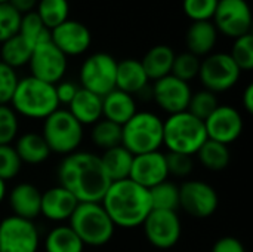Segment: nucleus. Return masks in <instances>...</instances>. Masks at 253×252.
Returning a JSON list of instances; mask_svg holds the SVG:
<instances>
[{"label":"nucleus","instance_id":"12","mask_svg":"<svg viewBox=\"0 0 253 252\" xmlns=\"http://www.w3.org/2000/svg\"><path fill=\"white\" fill-rule=\"evenodd\" d=\"M30 76L50 85L64 80L68 68V58L52 43V40L34 46L28 61Z\"/></svg>","mask_w":253,"mask_h":252},{"label":"nucleus","instance_id":"21","mask_svg":"<svg viewBox=\"0 0 253 252\" xmlns=\"http://www.w3.org/2000/svg\"><path fill=\"white\" fill-rule=\"evenodd\" d=\"M218 36L219 33L212 21L191 22L185 34L187 50L199 58L208 56L213 52L218 42Z\"/></svg>","mask_w":253,"mask_h":252},{"label":"nucleus","instance_id":"18","mask_svg":"<svg viewBox=\"0 0 253 252\" xmlns=\"http://www.w3.org/2000/svg\"><path fill=\"white\" fill-rule=\"evenodd\" d=\"M168 177L169 172L165 153H162L160 150L133 156L129 180L150 190L151 187L166 181Z\"/></svg>","mask_w":253,"mask_h":252},{"label":"nucleus","instance_id":"8","mask_svg":"<svg viewBox=\"0 0 253 252\" xmlns=\"http://www.w3.org/2000/svg\"><path fill=\"white\" fill-rule=\"evenodd\" d=\"M116 58L107 52H95L89 55L80 67V88L104 97L116 89Z\"/></svg>","mask_w":253,"mask_h":252},{"label":"nucleus","instance_id":"26","mask_svg":"<svg viewBox=\"0 0 253 252\" xmlns=\"http://www.w3.org/2000/svg\"><path fill=\"white\" fill-rule=\"evenodd\" d=\"M13 149L21 162L28 165H40L46 162L52 153L42 134L37 132H27L19 135Z\"/></svg>","mask_w":253,"mask_h":252},{"label":"nucleus","instance_id":"46","mask_svg":"<svg viewBox=\"0 0 253 252\" xmlns=\"http://www.w3.org/2000/svg\"><path fill=\"white\" fill-rule=\"evenodd\" d=\"M37 3H39V0H9V4L12 7H15L21 15L34 12Z\"/></svg>","mask_w":253,"mask_h":252},{"label":"nucleus","instance_id":"2","mask_svg":"<svg viewBox=\"0 0 253 252\" xmlns=\"http://www.w3.org/2000/svg\"><path fill=\"white\" fill-rule=\"evenodd\" d=\"M116 227L135 229L144 224L153 211L148 189L132 180L114 181L99 202Z\"/></svg>","mask_w":253,"mask_h":252},{"label":"nucleus","instance_id":"10","mask_svg":"<svg viewBox=\"0 0 253 252\" xmlns=\"http://www.w3.org/2000/svg\"><path fill=\"white\" fill-rule=\"evenodd\" d=\"M212 22L219 34L237 39L252 30V10L246 0H218Z\"/></svg>","mask_w":253,"mask_h":252},{"label":"nucleus","instance_id":"39","mask_svg":"<svg viewBox=\"0 0 253 252\" xmlns=\"http://www.w3.org/2000/svg\"><path fill=\"white\" fill-rule=\"evenodd\" d=\"M19 129L18 114L10 105H0V146H9L16 140Z\"/></svg>","mask_w":253,"mask_h":252},{"label":"nucleus","instance_id":"6","mask_svg":"<svg viewBox=\"0 0 253 252\" xmlns=\"http://www.w3.org/2000/svg\"><path fill=\"white\" fill-rule=\"evenodd\" d=\"M122 146L133 156L159 151L163 146V120L151 111H136L122 126Z\"/></svg>","mask_w":253,"mask_h":252},{"label":"nucleus","instance_id":"30","mask_svg":"<svg viewBox=\"0 0 253 252\" xmlns=\"http://www.w3.org/2000/svg\"><path fill=\"white\" fill-rule=\"evenodd\" d=\"M84 245L70 226L52 229L44 239L46 252H83Z\"/></svg>","mask_w":253,"mask_h":252},{"label":"nucleus","instance_id":"44","mask_svg":"<svg viewBox=\"0 0 253 252\" xmlns=\"http://www.w3.org/2000/svg\"><path fill=\"white\" fill-rule=\"evenodd\" d=\"M79 88L80 86H77L71 80H61V82H58L55 85V92H56V98H58L59 105L61 104L68 105L71 102V100L74 98L76 92L79 91Z\"/></svg>","mask_w":253,"mask_h":252},{"label":"nucleus","instance_id":"43","mask_svg":"<svg viewBox=\"0 0 253 252\" xmlns=\"http://www.w3.org/2000/svg\"><path fill=\"white\" fill-rule=\"evenodd\" d=\"M165 159H166L168 172H169V175H173V177H179V178L188 177L194 168L193 157L188 154L168 151L165 154Z\"/></svg>","mask_w":253,"mask_h":252},{"label":"nucleus","instance_id":"48","mask_svg":"<svg viewBox=\"0 0 253 252\" xmlns=\"http://www.w3.org/2000/svg\"><path fill=\"white\" fill-rule=\"evenodd\" d=\"M6 195H7V192H6V183L3 180H0V203L4 201Z\"/></svg>","mask_w":253,"mask_h":252},{"label":"nucleus","instance_id":"49","mask_svg":"<svg viewBox=\"0 0 253 252\" xmlns=\"http://www.w3.org/2000/svg\"><path fill=\"white\" fill-rule=\"evenodd\" d=\"M1 3H9V0H0V4H1Z\"/></svg>","mask_w":253,"mask_h":252},{"label":"nucleus","instance_id":"29","mask_svg":"<svg viewBox=\"0 0 253 252\" xmlns=\"http://www.w3.org/2000/svg\"><path fill=\"white\" fill-rule=\"evenodd\" d=\"M33 46L19 34L0 43V61L16 70L24 65H28V61L33 53Z\"/></svg>","mask_w":253,"mask_h":252},{"label":"nucleus","instance_id":"34","mask_svg":"<svg viewBox=\"0 0 253 252\" xmlns=\"http://www.w3.org/2000/svg\"><path fill=\"white\" fill-rule=\"evenodd\" d=\"M19 36H22L33 48L50 40V30L42 22L36 12L24 13L19 24Z\"/></svg>","mask_w":253,"mask_h":252},{"label":"nucleus","instance_id":"24","mask_svg":"<svg viewBox=\"0 0 253 252\" xmlns=\"http://www.w3.org/2000/svg\"><path fill=\"white\" fill-rule=\"evenodd\" d=\"M136 111V101L130 94L113 89L102 97V119L123 126Z\"/></svg>","mask_w":253,"mask_h":252},{"label":"nucleus","instance_id":"25","mask_svg":"<svg viewBox=\"0 0 253 252\" xmlns=\"http://www.w3.org/2000/svg\"><path fill=\"white\" fill-rule=\"evenodd\" d=\"M175 55V50L168 45H156L151 49H148L142 59H139L148 80L156 82L162 77L169 76L172 71Z\"/></svg>","mask_w":253,"mask_h":252},{"label":"nucleus","instance_id":"1","mask_svg":"<svg viewBox=\"0 0 253 252\" xmlns=\"http://www.w3.org/2000/svg\"><path fill=\"white\" fill-rule=\"evenodd\" d=\"M56 174L59 186L67 189L79 203L101 202L111 184L99 156L90 151H74L65 156Z\"/></svg>","mask_w":253,"mask_h":252},{"label":"nucleus","instance_id":"22","mask_svg":"<svg viewBox=\"0 0 253 252\" xmlns=\"http://www.w3.org/2000/svg\"><path fill=\"white\" fill-rule=\"evenodd\" d=\"M67 110L82 126L95 125L102 119V97L79 88Z\"/></svg>","mask_w":253,"mask_h":252},{"label":"nucleus","instance_id":"45","mask_svg":"<svg viewBox=\"0 0 253 252\" xmlns=\"http://www.w3.org/2000/svg\"><path fill=\"white\" fill-rule=\"evenodd\" d=\"M211 252H246V250L242 241H239L237 238L224 236L213 244Z\"/></svg>","mask_w":253,"mask_h":252},{"label":"nucleus","instance_id":"47","mask_svg":"<svg viewBox=\"0 0 253 252\" xmlns=\"http://www.w3.org/2000/svg\"><path fill=\"white\" fill-rule=\"evenodd\" d=\"M242 104L245 107V110L252 114L253 113V83H249L245 91H243V97H242Z\"/></svg>","mask_w":253,"mask_h":252},{"label":"nucleus","instance_id":"9","mask_svg":"<svg viewBox=\"0 0 253 252\" xmlns=\"http://www.w3.org/2000/svg\"><path fill=\"white\" fill-rule=\"evenodd\" d=\"M240 76L242 71L228 52H212L200 62L199 79L205 89L213 94H221L234 88Z\"/></svg>","mask_w":253,"mask_h":252},{"label":"nucleus","instance_id":"7","mask_svg":"<svg viewBox=\"0 0 253 252\" xmlns=\"http://www.w3.org/2000/svg\"><path fill=\"white\" fill-rule=\"evenodd\" d=\"M42 137L52 153L68 156L80 147L83 141V126L68 110L58 108L43 120Z\"/></svg>","mask_w":253,"mask_h":252},{"label":"nucleus","instance_id":"33","mask_svg":"<svg viewBox=\"0 0 253 252\" xmlns=\"http://www.w3.org/2000/svg\"><path fill=\"white\" fill-rule=\"evenodd\" d=\"M148 192L153 209L176 211L179 208V187L175 183L166 180L151 187Z\"/></svg>","mask_w":253,"mask_h":252},{"label":"nucleus","instance_id":"3","mask_svg":"<svg viewBox=\"0 0 253 252\" xmlns=\"http://www.w3.org/2000/svg\"><path fill=\"white\" fill-rule=\"evenodd\" d=\"M9 104L18 116L34 120H44L59 108L55 85L46 83L33 76L18 80Z\"/></svg>","mask_w":253,"mask_h":252},{"label":"nucleus","instance_id":"27","mask_svg":"<svg viewBox=\"0 0 253 252\" xmlns=\"http://www.w3.org/2000/svg\"><path fill=\"white\" fill-rule=\"evenodd\" d=\"M101 165L111 183L127 180L133 162V154L123 146H117L105 150L101 156Z\"/></svg>","mask_w":253,"mask_h":252},{"label":"nucleus","instance_id":"11","mask_svg":"<svg viewBox=\"0 0 253 252\" xmlns=\"http://www.w3.org/2000/svg\"><path fill=\"white\" fill-rule=\"evenodd\" d=\"M40 233L34 221L15 215L0 221V252H37Z\"/></svg>","mask_w":253,"mask_h":252},{"label":"nucleus","instance_id":"5","mask_svg":"<svg viewBox=\"0 0 253 252\" xmlns=\"http://www.w3.org/2000/svg\"><path fill=\"white\" fill-rule=\"evenodd\" d=\"M68 221L84 247H102L114 236L116 226L99 202L79 203Z\"/></svg>","mask_w":253,"mask_h":252},{"label":"nucleus","instance_id":"38","mask_svg":"<svg viewBox=\"0 0 253 252\" xmlns=\"http://www.w3.org/2000/svg\"><path fill=\"white\" fill-rule=\"evenodd\" d=\"M218 0H182V10L191 22L212 21Z\"/></svg>","mask_w":253,"mask_h":252},{"label":"nucleus","instance_id":"40","mask_svg":"<svg viewBox=\"0 0 253 252\" xmlns=\"http://www.w3.org/2000/svg\"><path fill=\"white\" fill-rule=\"evenodd\" d=\"M21 16L22 15L9 3L0 4V43L18 34Z\"/></svg>","mask_w":253,"mask_h":252},{"label":"nucleus","instance_id":"16","mask_svg":"<svg viewBox=\"0 0 253 252\" xmlns=\"http://www.w3.org/2000/svg\"><path fill=\"white\" fill-rule=\"evenodd\" d=\"M205 128L209 140L228 146L242 135L243 117L236 107L219 104L216 110L205 120Z\"/></svg>","mask_w":253,"mask_h":252},{"label":"nucleus","instance_id":"36","mask_svg":"<svg viewBox=\"0 0 253 252\" xmlns=\"http://www.w3.org/2000/svg\"><path fill=\"white\" fill-rule=\"evenodd\" d=\"M200 62H202V59L199 56L190 53L188 50L182 52V53H178V55H175L170 74L181 79V80H184V82H187V83H190L191 80L199 77Z\"/></svg>","mask_w":253,"mask_h":252},{"label":"nucleus","instance_id":"19","mask_svg":"<svg viewBox=\"0 0 253 252\" xmlns=\"http://www.w3.org/2000/svg\"><path fill=\"white\" fill-rule=\"evenodd\" d=\"M79 201L59 184L42 192V203H40V215H43L49 221L61 223L70 220L74 212Z\"/></svg>","mask_w":253,"mask_h":252},{"label":"nucleus","instance_id":"41","mask_svg":"<svg viewBox=\"0 0 253 252\" xmlns=\"http://www.w3.org/2000/svg\"><path fill=\"white\" fill-rule=\"evenodd\" d=\"M22 168V162L18 157L13 146H0V180L4 183L13 180Z\"/></svg>","mask_w":253,"mask_h":252},{"label":"nucleus","instance_id":"37","mask_svg":"<svg viewBox=\"0 0 253 252\" xmlns=\"http://www.w3.org/2000/svg\"><path fill=\"white\" fill-rule=\"evenodd\" d=\"M240 71H251L253 68V36L245 34L234 39L231 50L228 52Z\"/></svg>","mask_w":253,"mask_h":252},{"label":"nucleus","instance_id":"28","mask_svg":"<svg viewBox=\"0 0 253 252\" xmlns=\"http://www.w3.org/2000/svg\"><path fill=\"white\" fill-rule=\"evenodd\" d=\"M196 154L202 166L213 172L224 171L225 168H228L231 162V151L228 146L209 138L202 144Z\"/></svg>","mask_w":253,"mask_h":252},{"label":"nucleus","instance_id":"31","mask_svg":"<svg viewBox=\"0 0 253 252\" xmlns=\"http://www.w3.org/2000/svg\"><path fill=\"white\" fill-rule=\"evenodd\" d=\"M34 12L49 30H53L68 19L70 3L68 0H39Z\"/></svg>","mask_w":253,"mask_h":252},{"label":"nucleus","instance_id":"14","mask_svg":"<svg viewBox=\"0 0 253 252\" xmlns=\"http://www.w3.org/2000/svg\"><path fill=\"white\" fill-rule=\"evenodd\" d=\"M142 227L147 241L159 250H169L175 247L182 233L181 220L176 211L153 209L145 218Z\"/></svg>","mask_w":253,"mask_h":252},{"label":"nucleus","instance_id":"23","mask_svg":"<svg viewBox=\"0 0 253 252\" xmlns=\"http://www.w3.org/2000/svg\"><path fill=\"white\" fill-rule=\"evenodd\" d=\"M148 82L150 80L139 59L126 58L123 61H117L116 89L135 97L148 86Z\"/></svg>","mask_w":253,"mask_h":252},{"label":"nucleus","instance_id":"42","mask_svg":"<svg viewBox=\"0 0 253 252\" xmlns=\"http://www.w3.org/2000/svg\"><path fill=\"white\" fill-rule=\"evenodd\" d=\"M18 80L19 77L16 74V70L0 61V105H9Z\"/></svg>","mask_w":253,"mask_h":252},{"label":"nucleus","instance_id":"32","mask_svg":"<svg viewBox=\"0 0 253 252\" xmlns=\"http://www.w3.org/2000/svg\"><path fill=\"white\" fill-rule=\"evenodd\" d=\"M90 140L96 147L102 149L104 151L122 146V126L111 120L101 119L95 125H92Z\"/></svg>","mask_w":253,"mask_h":252},{"label":"nucleus","instance_id":"4","mask_svg":"<svg viewBox=\"0 0 253 252\" xmlns=\"http://www.w3.org/2000/svg\"><path fill=\"white\" fill-rule=\"evenodd\" d=\"M206 140L205 122L188 111L169 114L163 122V146L168 151L194 156Z\"/></svg>","mask_w":253,"mask_h":252},{"label":"nucleus","instance_id":"15","mask_svg":"<svg viewBox=\"0 0 253 252\" xmlns=\"http://www.w3.org/2000/svg\"><path fill=\"white\" fill-rule=\"evenodd\" d=\"M190 83L169 74L154 82L151 86V97L156 104L169 114H176L187 111L190 98H191Z\"/></svg>","mask_w":253,"mask_h":252},{"label":"nucleus","instance_id":"35","mask_svg":"<svg viewBox=\"0 0 253 252\" xmlns=\"http://www.w3.org/2000/svg\"><path fill=\"white\" fill-rule=\"evenodd\" d=\"M218 105H219V101H218L216 94H213L208 89H202V91L191 94L187 111L191 113L194 117L205 122L216 110Z\"/></svg>","mask_w":253,"mask_h":252},{"label":"nucleus","instance_id":"20","mask_svg":"<svg viewBox=\"0 0 253 252\" xmlns=\"http://www.w3.org/2000/svg\"><path fill=\"white\" fill-rule=\"evenodd\" d=\"M7 202L15 217L33 221L40 215L42 192L34 184L19 183L9 192Z\"/></svg>","mask_w":253,"mask_h":252},{"label":"nucleus","instance_id":"17","mask_svg":"<svg viewBox=\"0 0 253 252\" xmlns=\"http://www.w3.org/2000/svg\"><path fill=\"white\" fill-rule=\"evenodd\" d=\"M52 43L68 58L83 55L92 43L90 30L77 19H67L50 30Z\"/></svg>","mask_w":253,"mask_h":252},{"label":"nucleus","instance_id":"13","mask_svg":"<svg viewBox=\"0 0 253 252\" xmlns=\"http://www.w3.org/2000/svg\"><path fill=\"white\" fill-rule=\"evenodd\" d=\"M179 206L194 218H209L216 212L219 198L211 184L190 180L179 186Z\"/></svg>","mask_w":253,"mask_h":252}]
</instances>
